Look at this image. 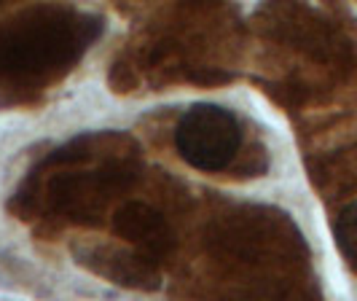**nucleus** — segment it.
<instances>
[{
  "label": "nucleus",
  "instance_id": "f257e3e1",
  "mask_svg": "<svg viewBox=\"0 0 357 301\" xmlns=\"http://www.w3.org/2000/svg\"><path fill=\"white\" fill-rule=\"evenodd\" d=\"M178 154L202 172L226 170L242 145V124L234 110L213 103H197L175 126Z\"/></svg>",
  "mask_w": 357,
  "mask_h": 301
},
{
  "label": "nucleus",
  "instance_id": "f03ea898",
  "mask_svg": "<svg viewBox=\"0 0 357 301\" xmlns=\"http://www.w3.org/2000/svg\"><path fill=\"white\" fill-rule=\"evenodd\" d=\"M333 237H336V245H339L344 261L357 272V202L347 205L339 213Z\"/></svg>",
  "mask_w": 357,
  "mask_h": 301
}]
</instances>
